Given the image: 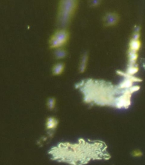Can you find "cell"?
<instances>
[{
  "mask_svg": "<svg viewBox=\"0 0 145 165\" xmlns=\"http://www.w3.org/2000/svg\"><path fill=\"white\" fill-rule=\"evenodd\" d=\"M76 6V2L74 1H64L61 4L59 20L62 26L68 23Z\"/></svg>",
  "mask_w": 145,
  "mask_h": 165,
  "instance_id": "obj_1",
  "label": "cell"
},
{
  "mask_svg": "<svg viewBox=\"0 0 145 165\" xmlns=\"http://www.w3.org/2000/svg\"><path fill=\"white\" fill-rule=\"evenodd\" d=\"M68 38L69 34L66 30H58L50 39V47L52 48H60L66 43Z\"/></svg>",
  "mask_w": 145,
  "mask_h": 165,
  "instance_id": "obj_2",
  "label": "cell"
},
{
  "mask_svg": "<svg viewBox=\"0 0 145 165\" xmlns=\"http://www.w3.org/2000/svg\"><path fill=\"white\" fill-rule=\"evenodd\" d=\"M118 21V16L116 13H110L107 14L104 18V23L106 26L115 25Z\"/></svg>",
  "mask_w": 145,
  "mask_h": 165,
  "instance_id": "obj_3",
  "label": "cell"
},
{
  "mask_svg": "<svg viewBox=\"0 0 145 165\" xmlns=\"http://www.w3.org/2000/svg\"><path fill=\"white\" fill-rule=\"evenodd\" d=\"M57 124H58V123L56 118H55L53 117H49L48 118L47 123H46L47 128L50 130L54 129L56 127Z\"/></svg>",
  "mask_w": 145,
  "mask_h": 165,
  "instance_id": "obj_4",
  "label": "cell"
},
{
  "mask_svg": "<svg viewBox=\"0 0 145 165\" xmlns=\"http://www.w3.org/2000/svg\"><path fill=\"white\" fill-rule=\"evenodd\" d=\"M129 47H130L129 50L137 52L141 47V42L139 40L132 39L130 42Z\"/></svg>",
  "mask_w": 145,
  "mask_h": 165,
  "instance_id": "obj_5",
  "label": "cell"
},
{
  "mask_svg": "<svg viewBox=\"0 0 145 165\" xmlns=\"http://www.w3.org/2000/svg\"><path fill=\"white\" fill-rule=\"evenodd\" d=\"M64 69V64L62 63H59L55 65L53 68V73L54 75H58L61 74Z\"/></svg>",
  "mask_w": 145,
  "mask_h": 165,
  "instance_id": "obj_6",
  "label": "cell"
},
{
  "mask_svg": "<svg viewBox=\"0 0 145 165\" xmlns=\"http://www.w3.org/2000/svg\"><path fill=\"white\" fill-rule=\"evenodd\" d=\"M138 58L137 52L129 50V60L130 65L135 64V62Z\"/></svg>",
  "mask_w": 145,
  "mask_h": 165,
  "instance_id": "obj_7",
  "label": "cell"
},
{
  "mask_svg": "<svg viewBox=\"0 0 145 165\" xmlns=\"http://www.w3.org/2000/svg\"><path fill=\"white\" fill-rule=\"evenodd\" d=\"M87 59H88V57H87V54L86 53H85L83 57L81 59V65H80V71L81 72H83L85 71V69L86 68V65H87Z\"/></svg>",
  "mask_w": 145,
  "mask_h": 165,
  "instance_id": "obj_8",
  "label": "cell"
},
{
  "mask_svg": "<svg viewBox=\"0 0 145 165\" xmlns=\"http://www.w3.org/2000/svg\"><path fill=\"white\" fill-rule=\"evenodd\" d=\"M138 69L137 68V67L135 66V64L134 65H129L128 68L127 69V71H126V74L130 76H133L134 74H136L138 71Z\"/></svg>",
  "mask_w": 145,
  "mask_h": 165,
  "instance_id": "obj_9",
  "label": "cell"
},
{
  "mask_svg": "<svg viewBox=\"0 0 145 165\" xmlns=\"http://www.w3.org/2000/svg\"><path fill=\"white\" fill-rule=\"evenodd\" d=\"M55 55L57 59L64 58L67 55V52L63 49H58L56 50Z\"/></svg>",
  "mask_w": 145,
  "mask_h": 165,
  "instance_id": "obj_10",
  "label": "cell"
},
{
  "mask_svg": "<svg viewBox=\"0 0 145 165\" xmlns=\"http://www.w3.org/2000/svg\"><path fill=\"white\" fill-rule=\"evenodd\" d=\"M55 104H56V101H55V98H49L47 105L49 109H53L55 106Z\"/></svg>",
  "mask_w": 145,
  "mask_h": 165,
  "instance_id": "obj_11",
  "label": "cell"
},
{
  "mask_svg": "<svg viewBox=\"0 0 145 165\" xmlns=\"http://www.w3.org/2000/svg\"><path fill=\"white\" fill-rule=\"evenodd\" d=\"M133 155L134 157H140L142 155V153L139 150H136L133 152Z\"/></svg>",
  "mask_w": 145,
  "mask_h": 165,
  "instance_id": "obj_12",
  "label": "cell"
},
{
  "mask_svg": "<svg viewBox=\"0 0 145 165\" xmlns=\"http://www.w3.org/2000/svg\"><path fill=\"white\" fill-rule=\"evenodd\" d=\"M139 33H134V34H133V38L132 39H134V40H139Z\"/></svg>",
  "mask_w": 145,
  "mask_h": 165,
  "instance_id": "obj_13",
  "label": "cell"
}]
</instances>
